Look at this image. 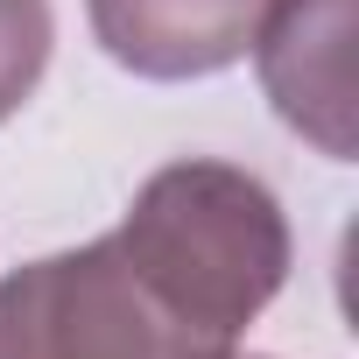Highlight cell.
Instances as JSON below:
<instances>
[{
    "instance_id": "5b68a950",
    "label": "cell",
    "mask_w": 359,
    "mask_h": 359,
    "mask_svg": "<svg viewBox=\"0 0 359 359\" xmlns=\"http://www.w3.org/2000/svg\"><path fill=\"white\" fill-rule=\"evenodd\" d=\"M50 43H57L50 0H0V127L36 99L50 71Z\"/></svg>"
},
{
    "instance_id": "8992f818",
    "label": "cell",
    "mask_w": 359,
    "mask_h": 359,
    "mask_svg": "<svg viewBox=\"0 0 359 359\" xmlns=\"http://www.w3.org/2000/svg\"><path fill=\"white\" fill-rule=\"evenodd\" d=\"M233 359H261V352H233Z\"/></svg>"
},
{
    "instance_id": "6da1fadb",
    "label": "cell",
    "mask_w": 359,
    "mask_h": 359,
    "mask_svg": "<svg viewBox=\"0 0 359 359\" xmlns=\"http://www.w3.org/2000/svg\"><path fill=\"white\" fill-rule=\"evenodd\" d=\"M113 240L191 324L233 345L289 282V219L275 191L212 155L162 162L120 212Z\"/></svg>"
},
{
    "instance_id": "277c9868",
    "label": "cell",
    "mask_w": 359,
    "mask_h": 359,
    "mask_svg": "<svg viewBox=\"0 0 359 359\" xmlns=\"http://www.w3.org/2000/svg\"><path fill=\"white\" fill-rule=\"evenodd\" d=\"M99 50L155 85H184L233 71L261 22L275 15V0H85Z\"/></svg>"
},
{
    "instance_id": "3957f363",
    "label": "cell",
    "mask_w": 359,
    "mask_h": 359,
    "mask_svg": "<svg viewBox=\"0 0 359 359\" xmlns=\"http://www.w3.org/2000/svg\"><path fill=\"white\" fill-rule=\"evenodd\" d=\"M261 85L317 155L352 162V0H275L254 36Z\"/></svg>"
},
{
    "instance_id": "7a4b0ae2",
    "label": "cell",
    "mask_w": 359,
    "mask_h": 359,
    "mask_svg": "<svg viewBox=\"0 0 359 359\" xmlns=\"http://www.w3.org/2000/svg\"><path fill=\"white\" fill-rule=\"evenodd\" d=\"M240 345L191 324L120 240L43 254L0 282V359H233Z\"/></svg>"
}]
</instances>
